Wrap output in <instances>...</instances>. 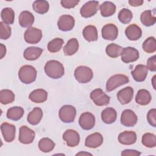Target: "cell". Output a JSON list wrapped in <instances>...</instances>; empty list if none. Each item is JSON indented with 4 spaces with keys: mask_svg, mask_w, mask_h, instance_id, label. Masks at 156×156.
<instances>
[{
    "mask_svg": "<svg viewBox=\"0 0 156 156\" xmlns=\"http://www.w3.org/2000/svg\"><path fill=\"white\" fill-rule=\"evenodd\" d=\"M44 71L50 78L57 79L62 77L65 73L63 65L57 60H51L46 62L44 66Z\"/></svg>",
    "mask_w": 156,
    "mask_h": 156,
    "instance_id": "1",
    "label": "cell"
},
{
    "mask_svg": "<svg viewBox=\"0 0 156 156\" xmlns=\"http://www.w3.org/2000/svg\"><path fill=\"white\" fill-rule=\"evenodd\" d=\"M37 70L32 65H24L21 66L18 71L20 80L25 84L34 82L37 78Z\"/></svg>",
    "mask_w": 156,
    "mask_h": 156,
    "instance_id": "2",
    "label": "cell"
},
{
    "mask_svg": "<svg viewBox=\"0 0 156 156\" xmlns=\"http://www.w3.org/2000/svg\"><path fill=\"white\" fill-rule=\"evenodd\" d=\"M74 77L79 83H86L92 79L93 73L88 66H79L74 71Z\"/></svg>",
    "mask_w": 156,
    "mask_h": 156,
    "instance_id": "3",
    "label": "cell"
},
{
    "mask_svg": "<svg viewBox=\"0 0 156 156\" xmlns=\"http://www.w3.org/2000/svg\"><path fill=\"white\" fill-rule=\"evenodd\" d=\"M129 82V77L124 74H115L111 76L106 83V90L112 91L121 85L127 83Z\"/></svg>",
    "mask_w": 156,
    "mask_h": 156,
    "instance_id": "4",
    "label": "cell"
},
{
    "mask_svg": "<svg viewBox=\"0 0 156 156\" xmlns=\"http://www.w3.org/2000/svg\"><path fill=\"white\" fill-rule=\"evenodd\" d=\"M76 115V108L71 105L62 106L58 112L60 120L65 123H71L74 121Z\"/></svg>",
    "mask_w": 156,
    "mask_h": 156,
    "instance_id": "5",
    "label": "cell"
},
{
    "mask_svg": "<svg viewBox=\"0 0 156 156\" xmlns=\"http://www.w3.org/2000/svg\"><path fill=\"white\" fill-rule=\"evenodd\" d=\"M90 98L95 105L104 106L109 104L110 98L101 88H96L90 93Z\"/></svg>",
    "mask_w": 156,
    "mask_h": 156,
    "instance_id": "6",
    "label": "cell"
},
{
    "mask_svg": "<svg viewBox=\"0 0 156 156\" xmlns=\"http://www.w3.org/2000/svg\"><path fill=\"white\" fill-rule=\"evenodd\" d=\"M99 2L90 1L82 5L80 10V13L83 18H90L94 15L99 10Z\"/></svg>",
    "mask_w": 156,
    "mask_h": 156,
    "instance_id": "7",
    "label": "cell"
},
{
    "mask_svg": "<svg viewBox=\"0 0 156 156\" xmlns=\"http://www.w3.org/2000/svg\"><path fill=\"white\" fill-rule=\"evenodd\" d=\"M42 38V32L40 29L30 27H29L24 32V40L29 44H37Z\"/></svg>",
    "mask_w": 156,
    "mask_h": 156,
    "instance_id": "8",
    "label": "cell"
},
{
    "mask_svg": "<svg viewBox=\"0 0 156 156\" xmlns=\"http://www.w3.org/2000/svg\"><path fill=\"white\" fill-rule=\"evenodd\" d=\"M75 24L74 18L69 15H63L60 16L57 21L58 29L64 32L71 30Z\"/></svg>",
    "mask_w": 156,
    "mask_h": 156,
    "instance_id": "9",
    "label": "cell"
},
{
    "mask_svg": "<svg viewBox=\"0 0 156 156\" xmlns=\"http://www.w3.org/2000/svg\"><path fill=\"white\" fill-rule=\"evenodd\" d=\"M121 123L126 127H133L137 122L138 118L133 111L124 110L121 115Z\"/></svg>",
    "mask_w": 156,
    "mask_h": 156,
    "instance_id": "10",
    "label": "cell"
},
{
    "mask_svg": "<svg viewBox=\"0 0 156 156\" xmlns=\"http://www.w3.org/2000/svg\"><path fill=\"white\" fill-rule=\"evenodd\" d=\"M138 51L132 47H126L123 48L121 54V60L126 63L133 62L139 58Z\"/></svg>",
    "mask_w": 156,
    "mask_h": 156,
    "instance_id": "11",
    "label": "cell"
},
{
    "mask_svg": "<svg viewBox=\"0 0 156 156\" xmlns=\"http://www.w3.org/2000/svg\"><path fill=\"white\" fill-rule=\"evenodd\" d=\"M35 133L31 129L26 126H22L20 128L19 141L25 144L32 143L35 138Z\"/></svg>",
    "mask_w": 156,
    "mask_h": 156,
    "instance_id": "12",
    "label": "cell"
},
{
    "mask_svg": "<svg viewBox=\"0 0 156 156\" xmlns=\"http://www.w3.org/2000/svg\"><path fill=\"white\" fill-rule=\"evenodd\" d=\"M79 123L82 129L85 130H90L95 125V117L90 112H84L81 114Z\"/></svg>",
    "mask_w": 156,
    "mask_h": 156,
    "instance_id": "13",
    "label": "cell"
},
{
    "mask_svg": "<svg viewBox=\"0 0 156 156\" xmlns=\"http://www.w3.org/2000/svg\"><path fill=\"white\" fill-rule=\"evenodd\" d=\"M63 139L69 147L77 146L80 142V136L77 132L73 129L66 130L63 134Z\"/></svg>",
    "mask_w": 156,
    "mask_h": 156,
    "instance_id": "14",
    "label": "cell"
},
{
    "mask_svg": "<svg viewBox=\"0 0 156 156\" xmlns=\"http://www.w3.org/2000/svg\"><path fill=\"white\" fill-rule=\"evenodd\" d=\"M1 130L5 141L10 143L15 138L16 127L7 122H3L1 126Z\"/></svg>",
    "mask_w": 156,
    "mask_h": 156,
    "instance_id": "15",
    "label": "cell"
},
{
    "mask_svg": "<svg viewBox=\"0 0 156 156\" xmlns=\"http://www.w3.org/2000/svg\"><path fill=\"white\" fill-rule=\"evenodd\" d=\"M102 37L106 40H115L118 35V27L113 24H107L102 29Z\"/></svg>",
    "mask_w": 156,
    "mask_h": 156,
    "instance_id": "16",
    "label": "cell"
},
{
    "mask_svg": "<svg viewBox=\"0 0 156 156\" xmlns=\"http://www.w3.org/2000/svg\"><path fill=\"white\" fill-rule=\"evenodd\" d=\"M133 89L130 87H127L119 90L117 93V98L122 105L129 104L133 98Z\"/></svg>",
    "mask_w": 156,
    "mask_h": 156,
    "instance_id": "17",
    "label": "cell"
},
{
    "mask_svg": "<svg viewBox=\"0 0 156 156\" xmlns=\"http://www.w3.org/2000/svg\"><path fill=\"white\" fill-rule=\"evenodd\" d=\"M103 143V136L98 132L88 135L85 141V146L90 148H96L99 147Z\"/></svg>",
    "mask_w": 156,
    "mask_h": 156,
    "instance_id": "18",
    "label": "cell"
},
{
    "mask_svg": "<svg viewBox=\"0 0 156 156\" xmlns=\"http://www.w3.org/2000/svg\"><path fill=\"white\" fill-rule=\"evenodd\" d=\"M147 71L148 69L146 65L139 64L132 71L131 74L136 82H141L146 79L147 75Z\"/></svg>",
    "mask_w": 156,
    "mask_h": 156,
    "instance_id": "19",
    "label": "cell"
},
{
    "mask_svg": "<svg viewBox=\"0 0 156 156\" xmlns=\"http://www.w3.org/2000/svg\"><path fill=\"white\" fill-rule=\"evenodd\" d=\"M125 34L129 40L136 41L141 38L142 30L138 26L135 24H132L126 29Z\"/></svg>",
    "mask_w": 156,
    "mask_h": 156,
    "instance_id": "20",
    "label": "cell"
},
{
    "mask_svg": "<svg viewBox=\"0 0 156 156\" xmlns=\"http://www.w3.org/2000/svg\"><path fill=\"white\" fill-rule=\"evenodd\" d=\"M137 139L136 134L133 131H124L118 135V141L124 145L134 144Z\"/></svg>",
    "mask_w": 156,
    "mask_h": 156,
    "instance_id": "21",
    "label": "cell"
},
{
    "mask_svg": "<svg viewBox=\"0 0 156 156\" xmlns=\"http://www.w3.org/2000/svg\"><path fill=\"white\" fill-rule=\"evenodd\" d=\"M34 16L27 10L21 12L19 16V24L22 27H30L34 23Z\"/></svg>",
    "mask_w": 156,
    "mask_h": 156,
    "instance_id": "22",
    "label": "cell"
},
{
    "mask_svg": "<svg viewBox=\"0 0 156 156\" xmlns=\"http://www.w3.org/2000/svg\"><path fill=\"white\" fill-rule=\"evenodd\" d=\"M43 52V49L40 48L30 46L27 48L23 53V57L27 60L33 61L38 58Z\"/></svg>",
    "mask_w": 156,
    "mask_h": 156,
    "instance_id": "23",
    "label": "cell"
},
{
    "mask_svg": "<svg viewBox=\"0 0 156 156\" xmlns=\"http://www.w3.org/2000/svg\"><path fill=\"white\" fill-rule=\"evenodd\" d=\"M117 118V113L115 109L112 107H107L101 112V119L102 121L107 124H110L114 122Z\"/></svg>",
    "mask_w": 156,
    "mask_h": 156,
    "instance_id": "24",
    "label": "cell"
},
{
    "mask_svg": "<svg viewBox=\"0 0 156 156\" xmlns=\"http://www.w3.org/2000/svg\"><path fill=\"white\" fill-rule=\"evenodd\" d=\"M29 98L34 102L42 103L46 101L48 98V93L43 89H36L30 93Z\"/></svg>",
    "mask_w": 156,
    "mask_h": 156,
    "instance_id": "25",
    "label": "cell"
},
{
    "mask_svg": "<svg viewBox=\"0 0 156 156\" xmlns=\"http://www.w3.org/2000/svg\"><path fill=\"white\" fill-rule=\"evenodd\" d=\"M152 99L149 91L145 89H141L138 91L135 98V101L141 105H146L149 104Z\"/></svg>",
    "mask_w": 156,
    "mask_h": 156,
    "instance_id": "26",
    "label": "cell"
},
{
    "mask_svg": "<svg viewBox=\"0 0 156 156\" xmlns=\"http://www.w3.org/2000/svg\"><path fill=\"white\" fill-rule=\"evenodd\" d=\"M82 34L84 38L89 42L96 41L98 38V30L96 27L93 25L86 26L83 30Z\"/></svg>",
    "mask_w": 156,
    "mask_h": 156,
    "instance_id": "27",
    "label": "cell"
},
{
    "mask_svg": "<svg viewBox=\"0 0 156 156\" xmlns=\"http://www.w3.org/2000/svg\"><path fill=\"white\" fill-rule=\"evenodd\" d=\"M43 117V111L40 107H35L27 115V121L32 125L38 124Z\"/></svg>",
    "mask_w": 156,
    "mask_h": 156,
    "instance_id": "28",
    "label": "cell"
},
{
    "mask_svg": "<svg viewBox=\"0 0 156 156\" xmlns=\"http://www.w3.org/2000/svg\"><path fill=\"white\" fill-rule=\"evenodd\" d=\"M63 52L65 55L70 56L74 54L79 49V42L75 38H71L63 47Z\"/></svg>",
    "mask_w": 156,
    "mask_h": 156,
    "instance_id": "29",
    "label": "cell"
},
{
    "mask_svg": "<svg viewBox=\"0 0 156 156\" xmlns=\"http://www.w3.org/2000/svg\"><path fill=\"white\" fill-rule=\"evenodd\" d=\"M101 14L104 17H108L113 15L116 12L115 4L110 1L103 2L99 7Z\"/></svg>",
    "mask_w": 156,
    "mask_h": 156,
    "instance_id": "30",
    "label": "cell"
},
{
    "mask_svg": "<svg viewBox=\"0 0 156 156\" xmlns=\"http://www.w3.org/2000/svg\"><path fill=\"white\" fill-rule=\"evenodd\" d=\"M140 21L144 26L149 27L155 24L156 18L151 10H147L141 13L140 15Z\"/></svg>",
    "mask_w": 156,
    "mask_h": 156,
    "instance_id": "31",
    "label": "cell"
},
{
    "mask_svg": "<svg viewBox=\"0 0 156 156\" xmlns=\"http://www.w3.org/2000/svg\"><path fill=\"white\" fill-rule=\"evenodd\" d=\"M24 115V109L18 106L12 107L8 109L7 112V118L12 121L20 120Z\"/></svg>",
    "mask_w": 156,
    "mask_h": 156,
    "instance_id": "32",
    "label": "cell"
},
{
    "mask_svg": "<svg viewBox=\"0 0 156 156\" xmlns=\"http://www.w3.org/2000/svg\"><path fill=\"white\" fill-rule=\"evenodd\" d=\"M54 147L55 143L49 138H41L38 142V148L43 152H49L54 149Z\"/></svg>",
    "mask_w": 156,
    "mask_h": 156,
    "instance_id": "33",
    "label": "cell"
},
{
    "mask_svg": "<svg viewBox=\"0 0 156 156\" xmlns=\"http://www.w3.org/2000/svg\"><path fill=\"white\" fill-rule=\"evenodd\" d=\"M14 93L8 89H4L0 91V102L2 104L6 105L13 102L15 101Z\"/></svg>",
    "mask_w": 156,
    "mask_h": 156,
    "instance_id": "34",
    "label": "cell"
},
{
    "mask_svg": "<svg viewBox=\"0 0 156 156\" xmlns=\"http://www.w3.org/2000/svg\"><path fill=\"white\" fill-rule=\"evenodd\" d=\"M123 48L115 43H111L107 45L105 48V52L110 57L116 58L121 55Z\"/></svg>",
    "mask_w": 156,
    "mask_h": 156,
    "instance_id": "35",
    "label": "cell"
},
{
    "mask_svg": "<svg viewBox=\"0 0 156 156\" xmlns=\"http://www.w3.org/2000/svg\"><path fill=\"white\" fill-rule=\"evenodd\" d=\"M1 16L3 22L7 24H12L15 20V12L12 8L6 7L2 10Z\"/></svg>",
    "mask_w": 156,
    "mask_h": 156,
    "instance_id": "36",
    "label": "cell"
},
{
    "mask_svg": "<svg viewBox=\"0 0 156 156\" xmlns=\"http://www.w3.org/2000/svg\"><path fill=\"white\" fill-rule=\"evenodd\" d=\"M32 8L37 13L44 14L48 12L49 9V4L47 1L38 0L34 2Z\"/></svg>",
    "mask_w": 156,
    "mask_h": 156,
    "instance_id": "37",
    "label": "cell"
},
{
    "mask_svg": "<svg viewBox=\"0 0 156 156\" xmlns=\"http://www.w3.org/2000/svg\"><path fill=\"white\" fill-rule=\"evenodd\" d=\"M63 43L64 41L63 39L60 38H55L48 43L47 46L48 50L52 53L58 52L62 49Z\"/></svg>",
    "mask_w": 156,
    "mask_h": 156,
    "instance_id": "38",
    "label": "cell"
},
{
    "mask_svg": "<svg viewBox=\"0 0 156 156\" xmlns=\"http://www.w3.org/2000/svg\"><path fill=\"white\" fill-rule=\"evenodd\" d=\"M141 142L147 147H154L156 146L155 135L152 133H146L142 136Z\"/></svg>",
    "mask_w": 156,
    "mask_h": 156,
    "instance_id": "39",
    "label": "cell"
},
{
    "mask_svg": "<svg viewBox=\"0 0 156 156\" xmlns=\"http://www.w3.org/2000/svg\"><path fill=\"white\" fill-rule=\"evenodd\" d=\"M143 50L147 53H153L156 51V42L154 37H148L143 43Z\"/></svg>",
    "mask_w": 156,
    "mask_h": 156,
    "instance_id": "40",
    "label": "cell"
},
{
    "mask_svg": "<svg viewBox=\"0 0 156 156\" xmlns=\"http://www.w3.org/2000/svg\"><path fill=\"white\" fill-rule=\"evenodd\" d=\"M132 12L128 9H121L118 13V20L122 24H129L132 19Z\"/></svg>",
    "mask_w": 156,
    "mask_h": 156,
    "instance_id": "41",
    "label": "cell"
},
{
    "mask_svg": "<svg viewBox=\"0 0 156 156\" xmlns=\"http://www.w3.org/2000/svg\"><path fill=\"white\" fill-rule=\"evenodd\" d=\"M11 36V28L9 24L3 21L0 23V38L7 40Z\"/></svg>",
    "mask_w": 156,
    "mask_h": 156,
    "instance_id": "42",
    "label": "cell"
},
{
    "mask_svg": "<svg viewBox=\"0 0 156 156\" xmlns=\"http://www.w3.org/2000/svg\"><path fill=\"white\" fill-rule=\"evenodd\" d=\"M155 116H156V110L155 108H152L151 109L147 114V122H149V124L154 127H156V119H155Z\"/></svg>",
    "mask_w": 156,
    "mask_h": 156,
    "instance_id": "43",
    "label": "cell"
},
{
    "mask_svg": "<svg viewBox=\"0 0 156 156\" xmlns=\"http://www.w3.org/2000/svg\"><path fill=\"white\" fill-rule=\"evenodd\" d=\"M79 2V0H62L60 4L62 6L66 9H71L76 7Z\"/></svg>",
    "mask_w": 156,
    "mask_h": 156,
    "instance_id": "44",
    "label": "cell"
},
{
    "mask_svg": "<svg viewBox=\"0 0 156 156\" xmlns=\"http://www.w3.org/2000/svg\"><path fill=\"white\" fill-rule=\"evenodd\" d=\"M147 69L151 71L154 72L156 71V57L153 55L152 57L148 58L147 61Z\"/></svg>",
    "mask_w": 156,
    "mask_h": 156,
    "instance_id": "45",
    "label": "cell"
},
{
    "mask_svg": "<svg viewBox=\"0 0 156 156\" xmlns=\"http://www.w3.org/2000/svg\"><path fill=\"white\" fill-rule=\"evenodd\" d=\"M141 154V152L136 151V150H133V149H126L124 151H123L121 152V155H135V156H138Z\"/></svg>",
    "mask_w": 156,
    "mask_h": 156,
    "instance_id": "46",
    "label": "cell"
},
{
    "mask_svg": "<svg viewBox=\"0 0 156 156\" xmlns=\"http://www.w3.org/2000/svg\"><path fill=\"white\" fill-rule=\"evenodd\" d=\"M129 3L131 6L133 7H138L143 4V0H129Z\"/></svg>",
    "mask_w": 156,
    "mask_h": 156,
    "instance_id": "47",
    "label": "cell"
},
{
    "mask_svg": "<svg viewBox=\"0 0 156 156\" xmlns=\"http://www.w3.org/2000/svg\"><path fill=\"white\" fill-rule=\"evenodd\" d=\"M6 47L3 44H0V58L2 59L5 55Z\"/></svg>",
    "mask_w": 156,
    "mask_h": 156,
    "instance_id": "48",
    "label": "cell"
},
{
    "mask_svg": "<svg viewBox=\"0 0 156 156\" xmlns=\"http://www.w3.org/2000/svg\"><path fill=\"white\" fill-rule=\"evenodd\" d=\"M91 155V154L90 153H88V152H79L76 154V155Z\"/></svg>",
    "mask_w": 156,
    "mask_h": 156,
    "instance_id": "49",
    "label": "cell"
},
{
    "mask_svg": "<svg viewBox=\"0 0 156 156\" xmlns=\"http://www.w3.org/2000/svg\"><path fill=\"white\" fill-rule=\"evenodd\" d=\"M155 77H156V76L155 75V76L153 77L152 80V85H153V87H154V89H155V88H155Z\"/></svg>",
    "mask_w": 156,
    "mask_h": 156,
    "instance_id": "50",
    "label": "cell"
}]
</instances>
